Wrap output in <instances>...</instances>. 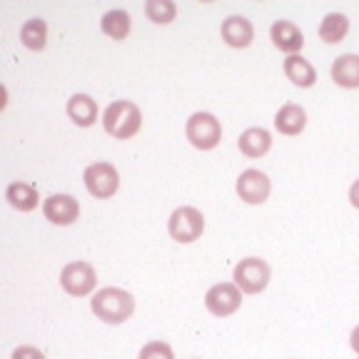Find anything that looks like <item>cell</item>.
Instances as JSON below:
<instances>
[{"mask_svg":"<svg viewBox=\"0 0 359 359\" xmlns=\"http://www.w3.org/2000/svg\"><path fill=\"white\" fill-rule=\"evenodd\" d=\"M349 344H352V349L359 354V325L352 330V334H349Z\"/></svg>","mask_w":359,"mask_h":359,"instance_id":"cell-26","label":"cell"},{"mask_svg":"<svg viewBox=\"0 0 359 359\" xmlns=\"http://www.w3.org/2000/svg\"><path fill=\"white\" fill-rule=\"evenodd\" d=\"M349 202L359 210V180H354L352 187H349Z\"/></svg>","mask_w":359,"mask_h":359,"instance_id":"cell-25","label":"cell"},{"mask_svg":"<svg viewBox=\"0 0 359 359\" xmlns=\"http://www.w3.org/2000/svg\"><path fill=\"white\" fill-rule=\"evenodd\" d=\"M20 43L28 48V50H43L48 45V25L40 18H30L25 20V25L20 28Z\"/></svg>","mask_w":359,"mask_h":359,"instance_id":"cell-20","label":"cell"},{"mask_svg":"<svg viewBox=\"0 0 359 359\" xmlns=\"http://www.w3.org/2000/svg\"><path fill=\"white\" fill-rule=\"evenodd\" d=\"M332 80H334L339 88L354 90L359 88V55H339L332 62Z\"/></svg>","mask_w":359,"mask_h":359,"instance_id":"cell-15","label":"cell"},{"mask_svg":"<svg viewBox=\"0 0 359 359\" xmlns=\"http://www.w3.org/2000/svg\"><path fill=\"white\" fill-rule=\"evenodd\" d=\"M269 277H272V269L259 257L240 259V264H237L235 272H232V280H235V285L240 287L245 294H259V292L269 285Z\"/></svg>","mask_w":359,"mask_h":359,"instance_id":"cell-4","label":"cell"},{"mask_svg":"<svg viewBox=\"0 0 359 359\" xmlns=\"http://www.w3.org/2000/svg\"><path fill=\"white\" fill-rule=\"evenodd\" d=\"M219 35H222V40L230 48H237V50H245V48H250L255 40V28L252 22L247 20L245 15H230L222 20V28H219Z\"/></svg>","mask_w":359,"mask_h":359,"instance_id":"cell-11","label":"cell"},{"mask_svg":"<svg viewBox=\"0 0 359 359\" xmlns=\"http://www.w3.org/2000/svg\"><path fill=\"white\" fill-rule=\"evenodd\" d=\"M100 25H102V33L112 40H125L130 35V15L125 11H120V8L107 11L105 15H102Z\"/></svg>","mask_w":359,"mask_h":359,"instance_id":"cell-21","label":"cell"},{"mask_svg":"<svg viewBox=\"0 0 359 359\" xmlns=\"http://www.w3.org/2000/svg\"><path fill=\"white\" fill-rule=\"evenodd\" d=\"M43 215L53 224L65 227V224H73L80 217V205L73 195H50L43 202Z\"/></svg>","mask_w":359,"mask_h":359,"instance_id":"cell-10","label":"cell"},{"mask_svg":"<svg viewBox=\"0 0 359 359\" xmlns=\"http://www.w3.org/2000/svg\"><path fill=\"white\" fill-rule=\"evenodd\" d=\"M237 145H240V152L247 157H262L269 152V147H272V135L267 133L264 128H247L245 133L240 135V140H237Z\"/></svg>","mask_w":359,"mask_h":359,"instance_id":"cell-16","label":"cell"},{"mask_svg":"<svg viewBox=\"0 0 359 359\" xmlns=\"http://www.w3.org/2000/svg\"><path fill=\"white\" fill-rule=\"evenodd\" d=\"M269 38L277 50L287 53V55H297L304 45V35L302 30L294 25L292 20H275L272 28H269Z\"/></svg>","mask_w":359,"mask_h":359,"instance_id":"cell-12","label":"cell"},{"mask_svg":"<svg viewBox=\"0 0 359 359\" xmlns=\"http://www.w3.org/2000/svg\"><path fill=\"white\" fill-rule=\"evenodd\" d=\"M304 125H307V112H304L302 105H297V102H287V105H282L280 110H277L275 115V128L277 133L282 135H299L304 130Z\"/></svg>","mask_w":359,"mask_h":359,"instance_id":"cell-13","label":"cell"},{"mask_svg":"<svg viewBox=\"0 0 359 359\" xmlns=\"http://www.w3.org/2000/svg\"><path fill=\"white\" fill-rule=\"evenodd\" d=\"M65 110H67V118L73 120L75 125H80V128H90L97 120V102L90 95H85V93H75L67 100Z\"/></svg>","mask_w":359,"mask_h":359,"instance_id":"cell-14","label":"cell"},{"mask_svg":"<svg viewBox=\"0 0 359 359\" xmlns=\"http://www.w3.org/2000/svg\"><path fill=\"white\" fill-rule=\"evenodd\" d=\"M102 128L115 140H130L140 133L142 128V112L133 100H115L102 112Z\"/></svg>","mask_w":359,"mask_h":359,"instance_id":"cell-2","label":"cell"},{"mask_svg":"<svg viewBox=\"0 0 359 359\" xmlns=\"http://www.w3.org/2000/svg\"><path fill=\"white\" fill-rule=\"evenodd\" d=\"M11 359H45V354L40 349L30 347V344H25V347H18Z\"/></svg>","mask_w":359,"mask_h":359,"instance_id":"cell-24","label":"cell"},{"mask_svg":"<svg viewBox=\"0 0 359 359\" xmlns=\"http://www.w3.org/2000/svg\"><path fill=\"white\" fill-rule=\"evenodd\" d=\"M285 75L297 85V88H312L317 83V70L309 60L302 55H287L285 60Z\"/></svg>","mask_w":359,"mask_h":359,"instance_id":"cell-17","label":"cell"},{"mask_svg":"<svg viewBox=\"0 0 359 359\" xmlns=\"http://www.w3.org/2000/svg\"><path fill=\"white\" fill-rule=\"evenodd\" d=\"M269 190H272V182L264 172L259 170H245V172L237 177V195L240 200H245L247 205H262L267 202Z\"/></svg>","mask_w":359,"mask_h":359,"instance_id":"cell-9","label":"cell"},{"mask_svg":"<svg viewBox=\"0 0 359 359\" xmlns=\"http://www.w3.org/2000/svg\"><path fill=\"white\" fill-rule=\"evenodd\" d=\"M60 287L70 297H88L97 287V275L90 262H70L60 272Z\"/></svg>","mask_w":359,"mask_h":359,"instance_id":"cell-6","label":"cell"},{"mask_svg":"<svg viewBox=\"0 0 359 359\" xmlns=\"http://www.w3.org/2000/svg\"><path fill=\"white\" fill-rule=\"evenodd\" d=\"M202 230H205V217H202L200 210L190 208V205H185V208H177L168 219L170 237H172L175 242H182V245L200 240Z\"/></svg>","mask_w":359,"mask_h":359,"instance_id":"cell-5","label":"cell"},{"mask_svg":"<svg viewBox=\"0 0 359 359\" xmlns=\"http://www.w3.org/2000/svg\"><path fill=\"white\" fill-rule=\"evenodd\" d=\"M137 359H175V352H172V347H170L168 342H160V339H155V342H147L145 347L140 349Z\"/></svg>","mask_w":359,"mask_h":359,"instance_id":"cell-23","label":"cell"},{"mask_svg":"<svg viewBox=\"0 0 359 359\" xmlns=\"http://www.w3.org/2000/svg\"><path fill=\"white\" fill-rule=\"evenodd\" d=\"M320 40L327 45H334V43H342L349 33V18L344 13H330L325 15V20L320 22Z\"/></svg>","mask_w":359,"mask_h":359,"instance_id":"cell-18","label":"cell"},{"mask_svg":"<svg viewBox=\"0 0 359 359\" xmlns=\"http://www.w3.org/2000/svg\"><path fill=\"white\" fill-rule=\"evenodd\" d=\"M6 200L11 202L13 208L20 210V212H30V210L38 208V190L28 182H11L6 190Z\"/></svg>","mask_w":359,"mask_h":359,"instance_id":"cell-19","label":"cell"},{"mask_svg":"<svg viewBox=\"0 0 359 359\" xmlns=\"http://www.w3.org/2000/svg\"><path fill=\"white\" fill-rule=\"evenodd\" d=\"M240 287L235 282H219V285L210 287L208 294H205V304L215 317H230L240 309L242 294Z\"/></svg>","mask_w":359,"mask_h":359,"instance_id":"cell-8","label":"cell"},{"mask_svg":"<svg viewBox=\"0 0 359 359\" xmlns=\"http://www.w3.org/2000/svg\"><path fill=\"white\" fill-rule=\"evenodd\" d=\"M83 182L88 192L97 200H110L120 187V175L115 165L110 163H95L83 172Z\"/></svg>","mask_w":359,"mask_h":359,"instance_id":"cell-7","label":"cell"},{"mask_svg":"<svg viewBox=\"0 0 359 359\" xmlns=\"http://www.w3.org/2000/svg\"><path fill=\"white\" fill-rule=\"evenodd\" d=\"M90 307H93V314L97 320L107 322V325H123L133 317L135 297L120 287H102L100 292L93 294Z\"/></svg>","mask_w":359,"mask_h":359,"instance_id":"cell-1","label":"cell"},{"mask_svg":"<svg viewBox=\"0 0 359 359\" xmlns=\"http://www.w3.org/2000/svg\"><path fill=\"white\" fill-rule=\"evenodd\" d=\"M185 135L197 150H212L222 140V125L212 112H195L185 125Z\"/></svg>","mask_w":359,"mask_h":359,"instance_id":"cell-3","label":"cell"},{"mask_svg":"<svg viewBox=\"0 0 359 359\" xmlns=\"http://www.w3.org/2000/svg\"><path fill=\"white\" fill-rule=\"evenodd\" d=\"M145 15L150 18L157 25H168V22L175 20L177 15V6L172 0H147L145 3Z\"/></svg>","mask_w":359,"mask_h":359,"instance_id":"cell-22","label":"cell"}]
</instances>
